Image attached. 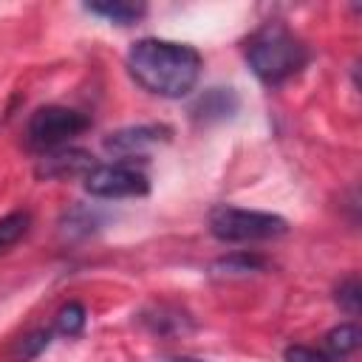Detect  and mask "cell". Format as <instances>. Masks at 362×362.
I'll return each instance as SVG.
<instances>
[{"label":"cell","mask_w":362,"mask_h":362,"mask_svg":"<svg viewBox=\"0 0 362 362\" xmlns=\"http://www.w3.org/2000/svg\"><path fill=\"white\" fill-rule=\"evenodd\" d=\"M201 54L187 42L144 37L130 45L127 51V71L130 76L161 99H181L187 96L201 76Z\"/></svg>","instance_id":"obj_1"},{"label":"cell","mask_w":362,"mask_h":362,"mask_svg":"<svg viewBox=\"0 0 362 362\" xmlns=\"http://www.w3.org/2000/svg\"><path fill=\"white\" fill-rule=\"evenodd\" d=\"M246 62L263 85H283L308 62V48L283 23H263L246 40Z\"/></svg>","instance_id":"obj_2"},{"label":"cell","mask_w":362,"mask_h":362,"mask_svg":"<svg viewBox=\"0 0 362 362\" xmlns=\"http://www.w3.org/2000/svg\"><path fill=\"white\" fill-rule=\"evenodd\" d=\"M209 232L223 243H255L272 240L288 232V221L274 212L260 209H240L232 204H218L209 209Z\"/></svg>","instance_id":"obj_3"},{"label":"cell","mask_w":362,"mask_h":362,"mask_svg":"<svg viewBox=\"0 0 362 362\" xmlns=\"http://www.w3.org/2000/svg\"><path fill=\"white\" fill-rule=\"evenodd\" d=\"M88 127H90V119L82 110L62 107V105H45L31 113V119L25 124V139L31 147L48 153V150L62 147L68 139L79 136Z\"/></svg>","instance_id":"obj_4"},{"label":"cell","mask_w":362,"mask_h":362,"mask_svg":"<svg viewBox=\"0 0 362 362\" xmlns=\"http://www.w3.org/2000/svg\"><path fill=\"white\" fill-rule=\"evenodd\" d=\"M85 189L93 198H141L150 192V181L133 164H93L85 173Z\"/></svg>","instance_id":"obj_5"},{"label":"cell","mask_w":362,"mask_h":362,"mask_svg":"<svg viewBox=\"0 0 362 362\" xmlns=\"http://www.w3.org/2000/svg\"><path fill=\"white\" fill-rule=\"evenodd\" d=\"M170 139V127L164 124H136V127H122L105 139V150L119 158L122 164L133 158H144L156 144Z\"/></svg>","instance_id":"obj_6"},{"label":"cell","mask_w":362,"mask_h":362,"mask_svg":"<svg viewBox=\"0 0 362 362\" xmlns=\"http://www.w3.org/2000/svg\"><path fill=\"white\" fill-rule=\"evenodd\" d=\"M93 167V156L88 150H79V147H57V150H48L40 164H37V178H71V175H82Z\"/></svg>","instance_id":"obj_7"},{"label":"cell","mask_w":362,"mask_h":362,"mask_svg":"<svg viewBox=\"0 0 362 362\" xmlns=\"http://www.w3.org/2000/svg\"><path fill=\"white\" fill-rule=\"evenodd\" d=\"M235 110H238V96L232 88H209L192 105V116L201 122H221L229 119Z\"/></svg>","instance_id":"obj_8"},{"label":"cell","mask_w":362,"mask_h":362,"mask_svg":"<svg viewBox=\"0 0 362 362\" xmlns=\"http://www.w3.org/2000/svg\"><path fill=\"white\" fill-rule=\"evenodd\" d=\"M359 342H362L359 325H356V322H339L337 328H331V331L325 334V339H322V354H325L328 359L339 362V359L351 356V354L359 348Z\"/></svg>","instance_id":"obj_9"},{"label":"cell","mask_w":362,"mask_h":362,"mask_svg":"<svg viewBox=\"0 0 362 362\" xmlns=\"http://www.w3.org/2000/svg\"><path fill=\"white\" fill-rule=\"evenodd\" d=\"M141 322L153 331V334H184V328L189 325V317L178 308H170V305H156L153 311H144L141 314Z\"/></svg>","instance_id":"obj_10"},{"label":"cell","mask_w":362,"mask_h":362,"mask_svg":"<svg viewBox=\"0 0 362 362\" xmlns=\"http://www.w3.org/2000/svg\"><path fill=\"white\" fill-rule=\"evenodd\" d=\"M90 14H99V17H105V20H110V23H116V25H133L136 20H141L144 17V6L141 3H124V0H107V3H88L85 6Z\"/></svg>","instance_id":"obj_11"},{"label":"cell","mask_w":362,"mask_h":362,"mask_svg":"<svg viewBox=\"0 0 362 362\" xmlns=\"http://www.w3.org/2000/svg\"><path fill=\"white\" fill-rule=\"evenodd\" d=\"M266 266V260L260 255H249V252H235V255H226L221 260L212 263V274L215 277H238V274H252V272H260Z\"/></svg>","instance_id":"obj_12"},{"label":"cell","mask_w":362,"mask_h":362,"mask_svg":"<svg viewBox=\"0 0 362 362\" xmlns=\"http://www.w3.org/2000/svg\"><path fill=\"white\" fill-rule=\"evenodd\" d=\"M85 322H88V311L76 300H68L65 305H59V311L54 317V328L62 337H79L85 331Z\"/></svg>","instance_id":"obj_13"},{"label":"cell","mask_w":362,"mask_h":362,"mask_svg":"<svg viewBox=\"0 0 362 362\" xmlns=\"http://www.w3.org/2000/svg\"><path fill=\"white\" fill-rule=\"evenodd\" d=\"M28 226H31V215L25 209H14V212L3 215L0 218V252L11 249L28 232Z\"/></svg>","instance_id":"obj_14"},{"label":"cell","mask_w":362,"mask_h":362,"mask_svg":"<svg viewBox=\"0 0 362 362\" xmlns=\"http://www.w3.org/2000/svg\"><path fill=\"white\" fill-rule=\"evenodd\" d=\"M334 300H337V303H339V308H345L348 314H359V305H362V288H359V277H356V274L345 277V280L337 286Z\"/></svg>","instance_id":"obj_15"},{"label":"cell","mask_w":362,"mask_h":362,"mask_svg":"<svg viewBox=\"0 0 362 362\" xmlns=\"http://www.w3.org/2000/svg\"><path fill=\"white\" fill-rule=\"evenodd\" d=\"M48 342H51V331H48V328H37V331L25 334V337L14 345V354H17L20 359H34V356H40V354L48 348Z\"/></svg>","instance_id":"obj_16"},{"label":"cell","mask_w":362,"mask_h":362,"mask_svg":"<svg viewBox=\"0 0 362 362\" xmlns=\"http://www.w3.org/2000/svg\"><path fill=\"white\" fill-rule=\"evenodd\" d=\"M286 362H334L322 351L308 348V345H288L286 348Z\"/></svg>","instance_id":"obj_17"},{"label":"cell","mask_w":362,"mask_h":362,"mask_svg":"<svg viewBox=\"0 0 362 362\" xmlns=\"http://www.w3.org/2000/svg\"><path fill=\"white\" fill-rule=\"evenodd\" d=\"M158 362H206V359H198V356H164Z\"/></svg>","instance_id":"obj_18"}]
</instances>
